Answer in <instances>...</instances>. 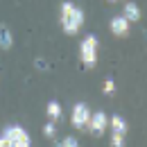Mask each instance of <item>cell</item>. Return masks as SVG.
<instances>
[{
	"label": "cell",
	"mask_w": 147,
	"mask_h": 147,
	"mask_svg": "<svg viewBox=\"0 0 147 147\" xmlns=\"http://www.w3.org/2000/svg\"><path fill=\"white\" fill-rule=\"evenodd\" d=\"M59 23H61L63 34H68V36L79 34V30L84 25V9L77 7L75 2H63L61 11H59Z\"/></svg>",
	"instance_id": "1"
},
{
	"label": "cell",
	"mask_w": 147,
	"mask_h": 147,
	"mask_svg": "<svg viewBox=\"0 0 147 147\" xmlns=\"http://www.w3.org/2000/svg\"><path fill=\"white\" fill-rule=\"evenodd\" d=\"M97 48H100V43H97V38L93 34H88L82 41V45H79V59H82V63L86 68H95L97 66Z\"/></svg>",
	"instance_id": "2"
},
{
	"label": "cell",
	"mask_w": 147,
	"mask_h": 147,
	"mask_svg": "<svg viewBox=\"0 0 147 147\" xmlns=\"http://www.w3.org/2000/svg\"><path fill=\"white\" fill-rule=\"evenodd\" d=\"M2 138L7 140L9 147H32L30 134H27L23 127H18V125H9V127L2 131Z\"/></svg>",
	"instance_id": "3"
},
{
	"label": "cell",
	"mask_w": 147,
	"mask_h": 147,
	"mask_svg": "<svg viewBox=\"0 0 147 147\" xmlns=\"http://www.w3.org/2000/svg\"><path fill=\"white\" fill-rule=\"evenodd\" d=\"M88 120H91V109H88V104L86 102H77L70 111V122H73L75 129H79V131H86L88 129Z\"/></svg>",
	"instance_id": "4"
},
{
	"label": "cell",
	"mask_w": 147,
	"mask_h": 147,
	"mask_svg": "<svg viewBox=\"0 0 147 147\" xmlns=\"http://www.w3.org/2000/svg\"><path fill=\"white\" fill-rule=\"evenodd\" d=\"M107 129H109V118H107V113H104V111H93L86 131L91 134L93 138H100V136L107 134Z\"/></svg>",
	"instance_id": "5"
},
{
	"label": "cell",
	"mask_w": 147,
	"mask_h": 147,
	"mask_svg": "<svg viewBox=\"0 0 147 147\" xmlns=\"http://www.w3.org/2000/svg\"><path fill=\"white\" fill-rule=\"evenodd\" d=\"M129 23L125 16H115V18H111V23H109V27H111V32L115 34V36H127L129 34Z\"/></svg>",
	"instance_id": "6"
},
{
	"label": "cell",
	"mask_w": 147,
	"mask_h": 147,
	"mask_svg": "<svg viewBox=\"0 0 147 147\" xmlns=\"http://www.w3.org/2000/svg\"><path fill=\"white\" fill-rule=\"evenodd\" d=\"M120 16H125L129 23H138V20L143 18V11H140V7L136 2H125V9H122Z\"/></svg>",
	"instance_id": "7"
},
{
	"label": "cell",
	"mask_w": 147,
	"mask_h": 147,
	"mask_svg": "<svg viewBox=\"0 0 147 147\" xmlns=\"http://www.w3.org/2000/svg\"><path fill=\"white\" fill-rule=\"evenodd\" d=\"M109 129H111V134H122V136H127V120H125L120 113H115V115L109 118Z\"/></svg>",
	"instance_id": "8"
},
{
	"label": "cell",
	"mask_w": 147,
	"mask_h": 147,
	"mask_svg": "<svg viewBox=\"0 0 147 147\" xmlns=\"http://www.w3.org/2000/svg\"><path fill=\"white\" fill-rule=\"evenodd\" d=\"M11 45H14L11 30L7 25H0V50H11Z\"/></svg>",
	"instance_id": "9"
},
{
	"label": "cell",
	"mask_w": 147,
	"mask_h": 147,
	"mask_svg": "<svg viewBox=\"0 0 147 147\" xmlns=\"http://www.w3.org/2000/svg\"><path fill=\"white\" fill-rule=\"evenodd\" d=\"M45 113H48V118L57 122V120H61V115H63V111H61V104L57 102V100H50L48 102V107H45Z\"/></svg>",
	"instance_id": "10"
},
{
	"label": "cell",
	"mask_w": 147,
	"mask_h": 147,
	"mask_svg": "<svg viewBox=\"0 0 147 147\" xmlns=\"http://www.w3.org/2000/svg\"><path fill=\"white\" fill-rule=\"evenodd\" d=\"M43 136H45V138H55L57 136V122L48 120V122L43 125Z\"/></svg>",
	"instance_id": "11"
},
{
	"label": "cell",
	"mask_w": 147,
	"mask_h": 147,
	"mask_svg": "<svg viewBox=\"0 0 147 147\" xmlns=\"http://www.w3.org/2000/svg\"><path fill=\"white\" fill-rule=\"evenodd\" d=\"M125 138L127 136H122V134H111V147H125L127 145Z\"/></svg>",
	"instance_id": "12"
},
{
	"label": "cell",
	"mask_w": 147,
	"mask_h": 147,
	"mask_svg": "<svg viewBox=\"0 0 147 147\" xmlns=\"http://www.w3.org/2000/svg\"><path fill=\"white\" fill-rule=\"evenodd\" d=\"M57 147H79V140H77L75 136H66V138H63Z\"/></svg>",
	"instance_id": "13"
},
{
	"label": "cell",
	"mask_w": 147,
	"mask_h": 147,
	"mask_svg": "<svg viewBox=\"0 0 147 147\" xmlns=\"http://www.w3.org/2000/svg\"><path fill=\"white\" fill-rule=\"evenodd\" d=\"M102 91L107 93V95H113V93H115V82H113V79H104V84H102Z\"/></svg>",
	"instance_id": "14"
},
{
	"label": "cell",
	"mask_w": 147,
	"mask_h": 147,
	"mask_svg": "<svg viewBox=\"0 0 147 147\" xmlns=\"http://www.w3.org/2000/svg\"><path fill=\"white\" fill-rule=\"evenodd\" d=\"M34 66H36L38 70H48V61H45V59H41V57L34 59Z\"/></svg>",
	"instance_id": "15"
},
{
	"label": "cell",
	"mask_w": 147,
	"mask_h": 147,
	"mask_svg": "<svg viewBox=\"0 0 147 147\" xmlns=\"http://www.w3.org/2000/svg\"><path fill=\"white\" fill-rule=\"evenodd\" d=\"M109 2H115V0H109Z\"/></svg>",
	"instance_id": "16"
}]
</instances>
